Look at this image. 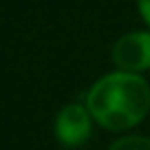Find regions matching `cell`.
Masks as SVG:
<instances>
[{
	"mask_svg": "<svg viewBox=\"0 0 150 150\" xmlns=\"http://www.w3.org/2000/svg\"><path fill=\"white\" fill-rule=\"evenodd\" d=\"M86 104L97 124L108 130H124L146 117L150 108V86L137 73L115 71L91 86Z\"/></svg>",
	"mask_w": 150,
	"mask_h": 150,
	"instance_id": "1",
	"label": "cell"
},
{
	"mask_svg": "<svg viewBox=\"0 0 150 150\" xmlns=\"http://www.w3.org/2000/svg\"><path fill=\"white\" fill-rule=\"evenodd\" d=\"M112 60L126 73H139L150 69V33L135 31L122 35L112 47Z\"/></svg>",
	"mask_w": 150,
	"mask_h": 150,
	"instance_id": "2",
	"label": "cell"
},
{
	"mask_svg": "<svg viewBox=\"0 0 150 150\" xmlns=\"http://www.w3.org/2000/svg\"><path fill=\"white\" fill-rule=\"evenodd\" d=\"M55 135L69 148L82 146L91 135V119L88 110L82 104H69L57 112L55 119Z\"/></svg>",
	"mask_w": 150,
	"mask_h": 150,
	"instance_id": "3",
	"label": "cell"
},
{
	"mask_svg": "<svg viewBox=\"0 0 150 150\" xmlns=\"http://www.w3.org/2000/svg\"><path fill=\"white\" fill-rule=\"evenodd\" d=\"M108 150H150V139L141 135H130V137H122L115 144H110Z\"/></svg>",
	"mask_w": 150,
	"mask_h": 150,
	"instance_id": "4",
	"label": "cell"
},
{
	"mask_svg": "<svg viewBox=\"0 0 150 150\" xmlns=\"http://www.w3.org/2000/svg\"><path fill=\"white\" fill-rule=\"evenodd\" d=\"M137 5H139V11L144 16V20L150 24V0H137Z\"/></svg>",
	"mask_w": 150,
	"mask_h": 150,
	"instance_id": "5",
	"label": "cell"
}]
</instances>
